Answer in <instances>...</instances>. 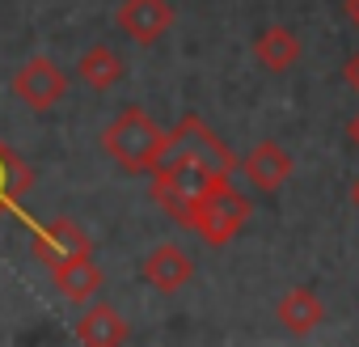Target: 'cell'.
I'll list each match as a JSON object with an SVG mask.
<instances>
[{"label":"cell","instance_id":"obj_1","mask_svg":"<svg viewBox=\"0 0 359 347\" xmlns=\"http://www.w3.org/2000/svg\"><path fill=\"white\" fill-rule=\"evenodd\" d=\"M165 127H156V119L144 106H123L102 131L106 157L127 174H152L165 157Z\"/></svg>","mask_w":359,"mask_h":347},{"label":"cell","instance_id":"obj_2","mask_svg":"<svg viewBox=\"0 0 359 347\" xmlns=\"http://www.w3.org/2000/svg\"><path fill=\"white\" fill-rule=\"evenodd\" d=\"M148 191H152V199L182 225V229H191V212H195V204L203 199V191H208V183L216 178L212 169H203L199 161H191V157H177V152H165L161 157V165L148 174Z\"/></svg>","mask_w":359,"mask_h":347},{"label":"cell","instance_id":"obj_3","mask_svg":"<svg viewBox=\"0 0 359 347\" xmlns=\"http://www.w3.org/2000/svg\"><path fill=\"white\" fill-rule=\"evenodd\" d=\"M250 216H254V204L229 183V174H216V178L208 183V191H203V199H199L195 212H191V229H195L208 246H229V242L245 229Z\"/></svg>","mask_w":359,"mask_h":347},{"label":"cell","instance_id":"obj_4","mask_svg":"<svg viewBox=\"0 0 359 347\" xmlns=\"http://www.w3.org/2000/svg\"><path fill=\"white\" fill-rule=\"evenodd\" d=\"M165 152H177V157H191V161H199L203 169H212V174H229L233 178V169H237V157H233V148L199 119V114H182L169 131H165Z\"/></svg>","mask_w":359,"mask_h":347},{"label":"cell","instance_id":"obj_5","mask_svg":"<svg viewBox=\"0 0 359 347\" xmlns=\"http://www.w3.org/2000/svg\"><path fill=\"white\" fill-rule=\"evenodd\" d=\"M30 250H34V258L51 271V267H64V263H72V258L93 254V237H89L72 216H55V221H34V225H30Z\"/></svg>","mask_w":359,"mask_h":347},{"label":"cell","instance_id":"obj_6","mask_svg":"<svg viewBox=\"0 0 359 347\" xmlns=\"http://www.w3.org/2000/svg\"><path fill=\"white\" fill-rule=\"evenodd\" d=\"M13 98H22L30 110H51V106H60L64 98H68V72L55 64V60H47V55H30L18 72H13Z\"/></svg>","mask_w":359,"mask_h":347},{"label":"cell","instance_id":"obj_7","mask_svg":"<svg viewBox=\"0 0 359 347\" xmlns=\"http://www.w3.org/2000/svg\"><path fill=\"white\" fill-rule=\"evenodd\" d=\"M173 18H177V13H173L169 0H123L118 13H114L118 30H123L131 43H144V47L161 43V39L173 30Z\"/></svg>","mask_w":359,"mask_h":347},{"label":"cell","instance_id":"obj_8","mask_svg":"<svg viewBox=\"0 0 359 347\" xmlns=\"http://www.w3.org/2000/svg\"><path fill=\"white\" fill-rule=\"evenodd\" d=\"M241 169H245V178H250L262 195H275V191L292 178V157H287V148H283V144L262 140V144H254V148L245 152Z\"/></svg>","mask_w":359,"mask_h":347},{"label":"cell","instance_id":"obj_9","mask_svg":"<svg viewBox=\"0 0 359 347\" xmlns=\"http://www.w3.org/2000/svg\"><path fill=\"white\" fill-rule=\"evenodd\" d=\"M144 280L156 288V292H177V288H187L191 280H195V263H191V254L182 250V246H156L148 258H144Z\"/></svg>","mask_w":359,"mask_h":347},{"label":"cell","instance_id":"obj_10","mask_svg":"<svg viewBox=\"0 0 359 347\" xmlns=\"http://www.w3.org/2000/svg\"><path fill=\"white\" fill-rule=\"evenodd\" d=\"M81 343H89V347H118V343H127L131 339V326H127V317L114 309V305H106V301H97V305H89L81 317H76V330H72Z\"/></svg>","mask_w":359,"mask_h":347},{"label":"cell","instance_id":"obj_11","mask_svg":"<svg viewBox=\"0 0 359 347\" xmlns=\"http://www.w3.org/2000/svg\"><path fill=\"white\" fill-rule=\"evenodd\" d=\"M51 280H55L60 296H68V301H76V305H85L89 296H97L102 284H106V275H102V267L93 263V254L72 258V263H64V267H51Z\"/></svg>","mask_w":359,"mask_h":347},{"label":"cell","instance_id":"obj_12","mask_svg":"<svg viewBox=\"0 0 359 347\" xmlns=\"http://www.w3.org/2000/svg\"><path fill=\"white\" fill-rule=\"evenodd\" d=\"M123 72H127V64H123V60H118V51H114V47H106V43L89 47V51L76 60V81H85V85H89V89H97V93L114 89V85L123 81Z\"/></svg>","mask_w":359,"mask_h":347},{"label":"cell","instance_id":"obj_13","mask_svg":"<svg viewBox=\"0 0 359 347\" xmlns=\"http://www.w3.org/2000/svg\"><path fill=\"white\" fill-rule=\"evenodd\" d=\"M321 317H325V305H321V296H317L313 288H292V292H283V301H279V322H283L287 334H313V330L321 326Z\"/></svg>","mask_w":359,"mask_h":347},{"label":"cell","instance_id":"obj_14","mask_svg":"<svg viewBox=\"0 0 359 347\" xmlns=\"http://www.w3.org/2000/svg\"><path fill=\"white\" fill-rule=\"evenodd\" d=\"M254 55L266 72H287L296 60H300V39L287 30V26H266L258 39H254Z\"/></svg>","mask_w":359,"mask_h":347},{"label":"cell","instance_id":"obj_15","mask_svg":"<svg viewBox=\"0 0 359 347\" xmlns=\"http://www.w3.org/2000/svg\"><path fill=\"white\" fill-rule=\"evenodd\" d=\"M30 187H34V169L0 140V216H9Z\"/></svg>","mask_w":359,"mask_h":347},{"label":"cell","instance_id":"obj_16","mask_svg":"<svg viewBox=\"0 0 359 347\" xmlns=\"http://www.w3.org/2000/svg\"><path fill=\"white\" fill-rule=\"evenodd\" d=\"M342 81H346V85H351V89L359 93V51H355V55H351V60L342 64Z\"/></svg>","mask_w":359,"mask_h":347},{"label":"cell","instance_id":"obj_17","mask_svg":"<svg viewBox=\"0 0 359 347\" xmlns=\"http://www.w3.org/2000/svg\"><path fill=\"white\" fill-rule=\"evenodd\" d=\"M346 140H351V148L359 152V110L351 114V123H346Z\"/></svg>","mask_w":359,"mask_h":347},{"label":"cell","instance_id":"obj_18","mask_svg":"<svg viewBox=\"0 0 359 347\" xmlns=\"http://www.w3.org/2000/svg\"><path fill=\"white\" fill-rule=\"evenodd\" d=\"M346 13H351V22L359 26V0H346Z\"/></svg>","mask_w":359,"mask_h":347},{"label":"cell","instance_id":"obj_19","mask_svg":"<svg viewBox=\"0 0 359 347\" xmlns=\"http://www.w3.org/2000/svg\"><path fill=\"white\" fill-rule=\"evenodd\" d=\"M351 204H355V212H359V174H355V183H351Z\"/></svg>","mask_w":359,"mask_h":347}]
</instances>
